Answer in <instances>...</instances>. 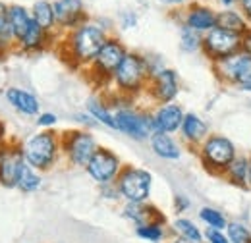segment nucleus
Returning <instances> with one entry per match:
<instances>
[{
  "mask_svg": "<svg viewBox=\"0 0 251 243\" xmlns=\"http://www.w3.org/2000/svg\"><path fill=\"white\" fill-rule=\"evenodd\" d=\"M74 120L75 123H79L81 127H85V129H89V127H95V125H99L97 120H95L93 116L87 112V110H81V112H77L75 116H74Z\"/></svg>",
  "mask_w": 251,
  "mask_h": 243,
  "instance_id": "obj_38",
  "label": "nucleus"
},
{
  "mask_svg": "<svg viewBox=\"0 0 251 243\" xmlns=\"http://www.w3.org/2000/svg\"><path fill=\"white\" fill-rule=\"evenodd\" d=\"M238 6H240V10L244 12V16H246L248 24L251 25V0H244V2H240Z\"/></svg>",
  "mask_w": 251,
  "mask_h": 243,
  "instance_id": "obj_42",
  "label": "nucleus"
},
{
  "mask_svg": "<svg viewBox=\"0 0 251 243\" xmlns=\"http://www.w3.org/2000/svg\"><path fill=\"white\" fill-rule=\"evenodd\" d=\"M193 0H158V4H162V6H166V8H170V10H182V8H186L188 4H191Z\"/></svg>",
  "mask_w": 251,
  "mask_h": 243,
  "instance_id": "obj_40",
  "label": "nucleus"
},
{
  "mask_svg": "<svg viewBox=\"0 0 251 243\" xmlns=\"http://www.w3.org/2000/svg\"><path fill=\"white\" fill-rule=\"evenodd\" d=\"M62 137V156L74 168H85L100 147L95 135L85 127H74L60 133Z\"/></svg>",
  "mask_w": 251,
  "mask_h": 243,
  "instance_id": "obj_7",
  "label": "nucleus"
},
{
  "mask_svg": "<svg viewBox=\"0 0 251 243\" xmlns=\"http://www.w3.org/2000/svg\"><path fill=\"white\" fill-rule=\"evenodd\" d=\"M110 35L112 33L104 29L95 18V20H87L85 24L77 25L75 29L60 35V41L56 47H58L62 60L68 66H72L74 70L85 72Z\"/></svg>",
  "mask_w": 251,
  "mask_h": 243,
  "instance_id": "obj_1",
  "label": "nucleus"
},
{
  "mask_svg": "<svg viewBox=\"0 0 251 243\" xmlns=\"http://www.w3.org/2000/svg\"><path fill=\"white\" fill-rule=\"evenodd\" d=\"M224 232L230 243H251V228L240 220H228V226Z\"/></svg>",
  "mask_w": 251,
  "mask_h": 243,
  "instance_id": "obj_33",
  "label": "nucleus"
},
{
  "mask_svg": "<svg viewBox=\"0 0 251 243\" xmlns=\"http://www.w3.org/2000/svg\"><path fill=\"white\" fill-rule=\"evenodd\" d=\"M31 16H33V22L39 24L43 29H47L49 33H58L56 14H54L52 0H35L31 4Z\"/></svg>",
  "mask_w": 251,
  "mask_h": 243,
  "instance_id": "obj_24",
  "label": "nucleus"
},
{
  "mask_svg": "<svg viewBox=\"0 0 251 243\" xmlns=\"http://www.w3.org/2000/svg\"><path fill=\"white\" fill-rule=\"evenodd\" d=\"M242 50V35L228 31L217 25L215 29L207 31L203 35V54L211 60V64L232 56L234 52Z\"/></svg>",
  "mask_w": 251,
  "mask_h": 243,
  "instance_id": "obj_10",
  "label": "nucleus"
},
{
  "mask_svg": "<svg viewBox=\"0 0 251 243\" xmlns=\"http://www.w3.org/2000/svg\"><path fill=\"white\" fill-rule=\"evenodd\" d=\"M197 216H199V220H201L207 228L226 230V226H228V218L220 213L219 209H215V207H201Z\"/></svg>",
  "mask_w": 251,
  "mask_h": 243,
  "instance_id": "obj_32",
  "label": "nucleus"
},
{
  "mask_svg": "<svg viewBox=\"0 0 251 243\" xmlns=\"http://www.w3.org/2000/svg\"><path fill=\"white\" fill-rule=\"evenodd\" d=\"M205 243H230L228 236L224 230H217V228H207L205 230Z\"/></svg>",
  "mask_w": 251,
  "mask_h": 243,
  "instance_id": "obj_37",
  "label": "nucleus"
},
{
  "mask_svg": "<svg viewBox=\"0 0 251 243\" xmlns=\"http://www.w3.org/2000/svg\"><path fill=\"white\" fill-rule=\"evenodd\" d=\"M106 98H108L110 106L114 108L116 131L137 143L149 141V137L155 133L151 108H141L135 104L133 98L122 97L118 93H114V97H106Z\"/></svg>",
  "mask_w": 251,
  "mask_h": 243,
  "instance_id": "obj_2",
  "label": "nucleus"
},
{
  "mask_svg": "<svg viewBox=\"0 0 251 243\" xmlns=\"http://www.w3.org/2000/svg\"><path fill=\"white\" fill-rule=\"evenodd\" d=\"M180 73L174 68H162L158 73H155L149 79L147 85V97L155 102V104H162V102H174L180 95Z\"/></svg>",
  "mask_w": 251,
  "mask_h": 243,
  "instance_id": "obj_13",
  "label": "nucleus"
},
{
  "mask_svg": "<svg viewBox=\"0 0 251 243\" xmlns=\"http://www.w3.org/2000/svg\"><path fill=\"white\" fill-rule=\"evenodd\" d=\"M14 49H18V39L8 20V4L0 0V58L10 54Z\"/></svg>",
  "mask_w": 251,
  "mask_h": 243,
  "instance_id": "obj_26",
  "label": "nucleus"
},
{
  "mask_svg": "<svg viewBox=\"0 0 251 243\" xmlns=\"http://www.w3.org/2000/svg\"><path fill=\"white\" fill-rule=\"evenodd\" d=\"M242 50L251 54V27L242 35Z\"/></svg>",
  "mask_w": 251,
  "mask_h": 243,
  "instance_id": "obj_41",
  "label": "nucleus"
},
{
  "mask_svg": "<svg viewBox=\"0 0 251 243\" xmlns=\"http://www.w3.org/2000/svg\"><path fill=\"white\" fill-rule=\"evenodd\" d=\"M127 50L129 49L116 35H110L104 41V45L100 47L99 54L91 62V66L85 70L87 77L91 79V83L97 89H106L112 83V75H114L116 68L122 64L124 56L127 54Z\"/></svg>",
  "mask_w": 251,
  "mask_h": 243,
  "instance_id": "obj_5",
  "label": "nucleus"
},
{
  "mask_svg": "<svg viewBox=\"0 0 251 243\" xmlns=\"http://www.w3.org/2000/svg\"><path fill=\"white\" fill-rule=\"evenodd\" d=\"M122 201L127 203H145L153 193V174L145 168L124 164L120 176L116 178Z\"/></svg>",
  "mask_w": 251,
  "mask_h": 243,
  "instance_id": "obj_8",
  "label": "nucleus"
},
{
  "mask_svg": "<svg viewBox=\"0 0 251 243\" xmlns=\"http://www.w3.org/2000/svg\"><path fill=\"white\" fill-rule=\"evenodd\" d=\"M178 133H180V139L184 145H188L189 149H197L211 135V125L197 112H186Z\"/></svg>",
  "mask_w": 251,
  "mask_h": 243,
  "instance_id": "obj_18",
  "label": "nucleus"
},
{
  "mask_svg": "<svg viewBox=\"0 0 251 243\" xmlns=\"http://www.w3.org/2000/svg\"><path fill=\"white\" fill-rule=\"evenodd\" d=\"M238 89H240V93H244V95L251 97V83H246V85H242V87H238Z\"/></svg>",
  "mask_w": 251,
  "mask_h": 243,
  "instance_id": "obj_45",
  "label": "nucleus"
},
{
  "mask_svg": "<svg viewBox=\"0 0 251 243\" xmlns=\"http://www.w3.org/2000/svg\"><path fill=\"white\" fill-rule=\"evenodd\" d=\"M52 4L56 14V27L60 35L75 29L77 25L91 20L83 0H52Z\"/></svg>",
  "mask_w": 251,
  "mask_h": 243,
  "instance_id": "obj_15",
  "label": "nucleus"
},
{
  "mask_svg": "<svg viewBox=\"0 0 251 243\" xmlns=\"http://www.w3.org/2000/svg\"><path fill=\"white\" fill-rule=\"evenodd\" d=\"M240 2H244V0H238V4H240Z\"/></svg>",
  "mask_w": 251,
  "mask_h": 243,
  "instance_id": "obj_48",
  "label": "nucleus"
},
{
  "mask_svg": "<svg viewBox=\"0 0 251 243\" xmlns=\"http://www.w3.org/2000/svg\"><path fill=\"white\" fill-rule=\"evenodd\" d=\"M213 72L222 83L232 85L236 89L251 83V54H248L246 50H238L232 56L215 62Z\"/></svg>",
  "mask_w": 251,
  "mask_h": 243,
  "instance_id": "obj_9",
  "label": "nucleus"
},
{
  "mask_svg": "<svg viewBox=\"0 0 251 243\" xmlns=\"http://www.w3.org/2000/svg\"><path fill=\"white\" fill-rule=\"evenodd\" d=\"M118 27L122 31H129V29H135L137 27V24H139V16H137V12H133V10H122L120 14H118Z\"/></svg>",
  "mask_w": 251,
  "mask_h": 243,
  "instance_id": "obj_35",
  "label": "nucleus"
},
{
  "mask_svg": "<svg viewBox=\"0 0 251 243\" xmlns=\"http://www.w3.org/2000/svg\"><path fill=\"white\" fill-rule=\"evenodd\" d=\"M25 162L39 172L52 170L62 156V137L56 129H39L22 141Z\"/></svg>",
  "mask_w": 251,
  "mask_h": 243,
  "instance_id": "obj_3",
  "label": "nucleus"
},
{
  "mask_svg": "<svg viewBox=\"0 0 251 243\" xmlns=\"http://www.w3.org/2000/svg\"><path fill=\"white\" fill-rule=\"evenodd\" d=\"M8 141V129H6V123L0 120V145H4Z\"/></svg>",
  "mask_w": 251,
  "mask_h": 243,
  "instance_id": "obj_43",
  "label": "nucleus"
},
{
  "mask_svg": "<svg viewBox=\"0 0 251 243\" xmlns=\"http://www.w3.org/2000/svg\"><path fill=\"white\" fill-rule=\"evenodd\" d=\"M178 45H180V50L186 52V54L203 52V33L180 24V27H178Z\"/></svg>",
  "mask_w": 251,
  "mask_h": 243,
  "instance_id": "obj_29",
  "label": "nucleus"
},
{
  "mask_svg": "<svg viewBox=\"0 0 251 243\" xmlns=\"http://www.w3.org/2000/svg\"><path fill=\"white\" fill-rule=\"evenodd\" d=\"M4 97L8 100V104L22 116L25 118H37L41 112V100L37 98V95L31 93L29 89L24 87H6L4 89Z\"/></svg>",
  "mask_w": 251,
  "mask_h": 243,
  "instance_id": "obj_19",
  "label": "nucleus"
},
{
  "mask_svg": "<svg viewBox=\"0 0 251 243\" xmlns=\"http://www.w3.org/2000/svg\"><path fill=\"white\" fill-rule=\"evenodd\" d=\"M248 189H251V154H250V168H248Z\"/></svg>",
  "mask_w": 251,
  "mask_h": 243,
  "instance_id": "obj_47",
  "label": "nucleus"
},
{
  "mask_svg": "<svg viewBox=\"0 0 251 243\" xmlns=\"http://www.w3.org/2000/svg\"><path fill=\"white\" fill-rule=\"evenodd\" d=\"M220 8H234L238 6V0H215Z\"/></svg>",
  "mask_w": 251,
  "mask_h": 243,
  "instance_id": "obj_44",
  "label": "nucleus"
},
{
  "mask_svg": "<svg viewBox=\"0 0 251 243\" xmlns=\"http://www.w3.org/2000/svg\"><path fill=\"white\" fill-rule=\"evenodd\" d=\"M191 209V201H189V197L186 195H176L174 197V213L176 214H186Z\"/></svg>",
  "mask_w": 251,
  "mask_h": 243,
  "instance_id": "obj_39",
  "label": "nucleus"
},
{
  "mask_svg": "<svg viewBox=\"0 0 251 243\" xmlns=\"http://www.w3.org/2000/svg\"><path fill=\"white\" fill-rule=\"evenodd\" d=\"M52 45H58V33H49L35 22L31 24V27L24 33V37L18 39V50L25 52V54L45 52Z\"/></svg>",
  "mask_w": 251,
  "mask_h": 243,
  "instance_id": "obj_17",
  "label": "nucleus"
},
{
  "mask_svg": "<svg viewBox=\"0 0 251 243\" xmlns=\"http://www.w3.org/2000/svg\"><path fill=\"white\" fill-rule=\"evenodd\" d=\"M197 156L201 160V166L213 174V176H224L226 168L230 162L238 156L236 143L222 133H211L199 147H197Z\"/></svg>",
  "mask_w": 251,
  "mask_h": 243,
  "instance_id": "obj_6",
  "label": "nucleus"
},
{
  "mask_svg": "<svg viewBox=\"0 0 251 243\" xmlns=\"http://www.w3.org/2000/svg\"><path fill=\"white\" fill-rule=\"evenodd\" d=\"M172 234L174 236H180L188 242L193 243H205V230H201L191 218L186 216H178L174 222H172Z\"/></svg>",
  "mask_w": 251,
  "mask_h": 243,
  "instance_id": "obj_28",
  "label": "nucleus"
},
{
  "mask_svg": "<svg viewBox=\"0 0 251 243\" xmlns=\"http://www.w3.org/2000/svg\"><path fill=\"white\" fill-rule=\"evenodd\" d=\"M178 12H180V24L199 31L203 35L219 25V10L207 2L193 0L191 4H188L186 8H182Z\"/></svg>",
  "mask_w": 251,
  "mask_h": 243,
  "instance_id": "obj_14",
  "label": "nucleus"
},
{
  "mask_svg": "<svg viewBox=\"0 0 251 243\" xmlns=\"http://www.w3.org/2000/svg\"><path fill=\"white\" fill-rule=\"evenodd\" d=\"M248 168H250V154H238L230 166L224 172V180L232 187H240V189H248Z\"/></svg>",
  "mask_w": 251,
  "mask_h": 243,
  "instance_id": "obj_23",
  "label": "nucleus"
},
{
  "mask_svg": "<svg viewBox=\"0 0 251 243\" xmlns=\"http://www.w3.org/2000/svg\"><path fill=\"white\" fill-rule=\"evenodd\" d=\"M168 243H193V242H188V240H184V238H180V236H174Z\"/></svg>",
  "mask_w": 251,
  "mask_h": 243,
  "instance_id": "obj_46",
  "label": "nucleus"
},
{
  "mask_svg": "<svg viewBox=\"0 0 251 243\" xmlns=\"http://www.w3.org/2000/svg\"><path fill=\"white\" fill-rule=\"evenodd\" d=\"M122 168H124V162L116 152L108 147H99L83 170L95 183L100 185V183L116 182Z\"/></svg>",
  "mask_w": 251,
  "mask_h": 243,
  "instance_id": "obj_11",
  "label": "nucleus"
},
{
  "mask_svg": "<svg viewBox=\"0 0 251 243\" xmlns=\"http://www.w3.org/2000/svg\"><path fill=\"white\" fill-rule=\"evenodd\" d=\"M219 25L228 31L240 33V35H244V33L251 27L250 24H248V20H246V16H244V12L240 10V6H234V8H220Z\"/></svg>",
  "mask_w": 251,
  "mask_h": 243,
  "instance_id": "obj_27",
  "label": "nucleus"
},
{
  "mask_svg": "<svg viewBox=\"0 0 251 243\" xmlns=\"http://www.w3.org/2000/svg\"><path fill=\"white\" fill-rule=\"evenodd\" d=\"M8 20L12 24L16 39H22L24 33L29 29L33 24L31 8H27L24 4H18V2H12V4H8Z\"/></svg>",
  "mask_w": 251,
  "mask_h": 243,
  "instance_id": "obj_25",
  "label": "nucleus"
},
{
  "mask_svg": "<svg viewBox=\"0 0 251 243\" xmlns=\"http://www.w3.org/2000/svg\"><path fill=\"white\" fill-rule=\"evenodd\" d=\"M135 236H137L139 240H143V242H149V243H162V242H166V238H168L166 222L153 220V222H147V224L135 226Z\"/></svg>",
  "mask_w": 251,
  "mask_h": 243,
  "instance_id": "obj_30",
  "label": "nucleus"
},
{
  "mask_svg": "<svg viewBox=\"0 0 251 243\" xmlns=\"http://www.w3.org/2000/svg\"><path fill=\"white\" fill-rule=\"evenodd\" d=\"M186 116V110L182 104L174 102H162L155 104L151 108V118H153V129L160 133H170L176 135L182 127V122Z\"/></svg>",
  "mask_w": 251,
  "mask_h": 243,
  "instance_id": "obj_16",
  "label": "nucleus"
},
{
  "mask_svg": "<svg viewBox=\"0 0 251 243\" xmlns=\"http://www.w3.org/2000/svg\"><path fill=\"white\" fill-rule=\"evenodd\" d=\"M25 164L22 141H6L0 145V185L6 189H16L20 172Z\"/></svg>",
  "mask_w": 251,
  "mask_h": 243,
  "instance_id": "obj_12",
  "label": "nucleus"
},
{
  "mask_svg": "<svg viewBox=\"0 0 251 243\" xmlns=\"http://www.w3.org/2000/svg\"><path fill=\"white\" fill-rule=\"evenodd\" d=\"M151 73L147 68V58L145 54L137 52V50H127L122 64L116 68L114 75H112V89L114 93L127 97V98H137L141 95L147 93Z\"/></svg>",
  "mask_w": 251,
  "mask_h": 243,
  "instance_id": "obj_4",
  "label": "nucleus"
},
{
  "mask_svg": "<svg viewBox=\"0 0 251 243\" xmlns=\"http://www.w3.org/2000/svg\"><path fill=\"white\" fill-rule=\"evenodd\" d=\"M122 218H126L127 222H131L133 226H141V224H147V222H153V220L166 222L164 214L160 213L153 203H149V201H145V203H127V201H124Z\"/></svg>",
  "mask_w": 251,
  "mask_h": 243,
  "instance_id": "obj_21",
  "label": "nucleus"
},
{
  "mask_svg": "<svg viewBox=\"0 0 251 243\" xmlns=\"http://www.w3.org/2000/svg\"><path fill=\"white\" fill-rule=\"evenodd\" d=\"M149 147L155 156H158L160 160H166V162H176L182 158L184 154V149H182V143L170 135V133H160V131H155L151 137H149Z\"/></svg>",
  "mask_w": 251,
  "mask_h": 243,
  "instance_id": "obj_20",
  "label": "nucleus"
},
{
  "mask_svg": "<svg viewBox=\"0 0 251 243\" xmlns=\"http://www.w3.org/2000/svg\"><path fill=\"white\" fill-rule=\"evenodd\" d=\"M43 187V172L35 170L33 166H29L27 162L24 164L20 178H18V185L16 189H20L22 193H35Z\"/></svg>",
  "mask_w": 251,
  "mask_h": 243,
  "instance_id": "obj_31",
  "label": "nucleus"
},
{
  "mask_svg": "<svg viewBox=\"0 0 251 243\" xmlns=\"http://www.w3.org/2000/svg\"><path fill=\"white\" fill-rule=\"evenodd\" d=\"M85 110L93 116L99 125L110 129V131H116V120H114V108L110 106L106 95H91L87 100H85Z\"/></svg>",
  "mask_w": 251,
  "mask_h": 243,
  "instance_id": "obj_22",
  "label": "nucleus"
},
{
  "mask_svg": "<svg viewBox=\"0 0 251 243\" xmlns=\"http://www.w3.org/2000/svg\"><path fill=\"white\" fill-rule=\"evenodd\" d=\"M99 195H100L102 201H108V203L122 201V195H120V189H118L116 182L100 183V185H99Z\"/></svg>",
  "mask_w": 251,
  "mask_h": 243,
  "instance_id": "obj_34",
  "label": "nucleus"
},
{
  "mask_svg": "<svg viewBox=\"0 0 251 243\" xmlns=\"http://www.w3.org/2000/svg\"><path fill=\"white\" fill-rule=\"evenodd\" d=\"M35 123L39 129H54L56 123H58V116L54 112H47V110H41L39 116L35 118Z\"/></svg>",
  "mask_w": 251,
  "mask_h": 243,
  "instance_id": "obj_36",
  "label": "nucleus"
}]
</instances>
